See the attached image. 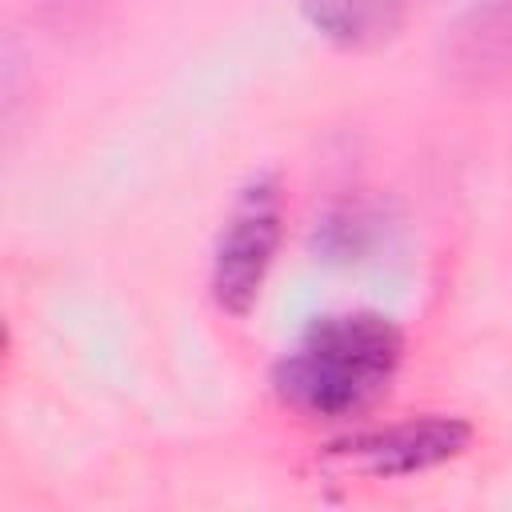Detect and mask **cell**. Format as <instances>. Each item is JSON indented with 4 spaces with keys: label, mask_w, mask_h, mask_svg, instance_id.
<instances>
[{
    "label": "cell",
    "mask_w": 512,
    "mask_h": 512,
    "mask_svg": "<svg viewBox=\"0 0 512 512\" xmlns=\"http://www.w3.org/2000/svg\"><path fill=\"white\" fill-rule=\"evenodd\" d=\"M404 356V332L384 312H328L276 360L272 392L300 416L344 420L372 408Z\"/></svg>",
    "instance_id": "6da1fadb"
},
{
    "label": "cell",
    "mask_w": 512,
    "mask_h": 512,
    "mask_svg": "<svg viewBox=\"0 0 512 512\" xmlns=\"http://www.w3.org/2000/svg\"><path fill=\"white\" fill-rule=\"evenodd\" d=\"M284 236V200L276 176H252L232 212L224 216V228L212 248V272L208 288L220 312L248 316L260 300V288L268 280V268L276 260Z\"/></svg>",
    "instance_id": "7a4b0ae2"
},
{
    "label": "cell",
    "mask_w": 512,
    "mask_h": 512,
    "mask_svg": "<svg viewBox=\"0 0 512 512\" xmlns=\"http://www.w3.org/2000/svg\"><path fill=\"white\" fill-rule=\"evenodd\" d=\"M472 444V424L460 416H420L348 436L328 448L332 460L368 476H416L456 460Z\"/></svg>",
    "instance_id": "3957f363"
},
{
    "label": "cell",
    "mask_w": 512,
    "mask_h": 512,
    "mask_svg": "<svg viewBox=\"0 0 512 512\" xmlns=\"http://www.w3.org/2000/svg\"><path fill=\"white\" fill-rule=\"evenodd\" d=\"M300 12L316 36L348 52L380 48L404 24V0H300Z\"/></svg>",
    "instance_id": "277c9868"
},
{
    "label": "cell",
    "mask_w": 512,
    "mask_h": 512,
    "mask_svg": "<svg viewBox=\"0 0 512 512\" xmlns=\"http://www.w3.org/2000/svg\"><path fill=\"white\" fill-rule=\"evenodd\" d=\"M380 240V212L364 200H348L328 208L312 228V252L328 264H352L368 256Z\"/></svg>",
    "instance_id": "5b68a950"
}]
</instances>
